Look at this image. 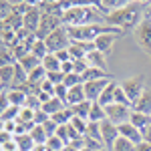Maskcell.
Instances as JSON below:
<instances>
[{
	"instance_id": "34",
	"label": "cell",
	"mask_w": 151,
	"mask_h": 151,
	"mask_svg": "<svg viewBox=\"0 0 151 151\" xmlns=\"http://www.w3.org/2000/svg\"><path fill=\"white\" fill-rule=\"evenodd\" d=\"M16 63V58L12 55V50L8 48H0V69H4V67H10Z\"/></svg>"
},
{
	"instance_id": "11",
	"label": "cell",
	"mask_w": 151,
	"mask_h": 151,
	"mask_svg": "<svg viewBox=\"0 0 151 151\" xmlns=\"http://www.w3.org/2000/svg\"><path fill=\"white\" fill-rule=\"evenodd\" d=\"M119 137H125V139L131 141L133 145H139L141 141H143V133H141L135 125H131V123L127 121V123L119 125Z\"/></svg>"
},
{
	"instance_id": "15",
	"label": "cell",
	"mask_w": 151,
	"mask_h": 151,
	"mask_svg": "<svg viewBox=\"0 0 151 151\" xmlns=\"http://www.w3.org/2000/svg\"><path fill=\"white\" fill-rule=\"evenodd\" d=\"M131 111H137V113H145V115H151V91H143L141 97L131 105Z\"/></svg>"
},
{
	"instance_id": "1",
	"label": "cell",
	"mask_w": 151,
	"mask_h": 151,
	"mask_svg": "<svg viewBox=\"0 0 151 151\" xmlns=\"http://www.w3.org/2000/svg\"><path fill=\"white\" fill-rule=\"evenodd\" d=\"M147 6H149L147 2H127L123 8L113 10L111 14H107V16H105V24L117 26V28H121L123 32L135 30L141 24V20H143Z\"/></svg>"
},
{
	"instance_id": "7",
	"label": "cell",
	"mask_w": 151,
	"mask_h": 151,
	"mask_svg": "<svg viewBox=\"0 0 151 151\" xmlns=\"http://www.w3.org/2000/svg\"><path fill=\"white\" fill-rule=\"evenodd\" d=\"M60 26H65V24H63V18L50 16V14H42L40 24H38V30H36V38L45 40L48 35H52V32H55L57 28H60Z\"/></svg>"
},
{
	"instance_id": "10",
	"label": "cell",
	"mask_w": 151,
	"mask_h": 151,
	"mask_svg": "<svg viewBox=\"0 0 151 151\" xmlns=\"http://www.w3.org/2000/svg\"><path fill=\"white\" fill-rule=\"evenodd\" d=\"M40 18H42V12L38 10L36 2H32L30 10L24 14V28H26L28 32H35V35H36V30H38V24H40Z\"/></svg>"
},
{
	"instance_id": "48",
	"label": "cell",
	"mask_w": 151,
	"mask_h": 151,
	"mask_svg": "<svg viewBox=\"0 0 151 151\" xmlns=\"http://www.w3.org/2000/svg\"><path fill=\"white\" fill-rule=\"evenodd\" d=\"M143 141H145V143H149L151 145V125L147 129H145V131H143Z\"/></svg>"
},
{
	"instance_id": "5",
	"label": "cell",
	"mask_w": 151,
	"mask_h": 151,
	"mask_svg": "<svg viewBox=\"0 0 151 151\" xmlns=\"http://www.w3.org/2000/svg\"><path fill=\"white\" fill-rule=\"evenodd\" d=\"M121 89L125 91V95L129 97V101L133 105L141 97V93L145 91V75H137L133 79H129V81L121 83Z\"/></svg>"
},
{
	"instance_id": "52",
	"label": "cell",
	"mask_w": 151,
	"mask_h": 151,
	"mask_svg": "<svg viewBox=\"0 0 151 151\" xmlns=\"http://www.w3.org/2000/svg\"><path fill=\"white\" fill-rule=\"evenodd\" d=\"M99 151H105V149H99Z\"/></svg>"
},
{
	"instance_id": "44",
	"label": "cell",
	"mask_w": 151,
	"mask_h": 151,
	"mask_svg": "<svg viewBox=\"0 0 151 151\" xmlns=\"http://www.w3.org/2000/svg\"><path fill=\"white\" fill-rule=\"evenodd\" d=\"M60 73L67 77V75H70V73H75V67H73V60H69V63H60Z\"/></svg>"
},
{
	"instance_id": "13",
	"label": "cell",
	"mask_w": 151,
	"mask_h": 151,
	"mask_svg": "<svg viewBox=\"0 0 151 151\" xmlns=\"http://www.w3.org/2000/svg\"><path fill=\"white\" fill-rule=\"evenodd\" d=\"M117 38H119V36H115V35H101L97 40H95V48L107 57V55L113 52V45H115Z\"/></svg>"
},
{
	"instance_id": "40",
	"label": "cell",
	"mask_w": 151,
	"mask_h": 151,
	"mask_svg": "<svg viewBox=\"0 0 151 151\" xmlns=\"http://www.w3.org/2000/svg\"><path fill=\"white\" fill-rule=\"evenodd\" d=\"M115 103L117 105H127V107H131V101H129V97L125 95V91L121 89V85H117V89H115Z\"/></svg>"
},
{
	"instance_id": "36",
	"label": "cell",
	"mask_w": 151,
	"mask_h": 151,
	"mask_svg": "<svg viewBox=\"0 0 151 151\" xmlns=\"http://www.w3.org/2000/svg\"><path fill=\"white\" fill-rule=\"evenodd\" d=\"M85 83V79H83V75H77V73H70V75H67L65 77V87L67 89H70V87H77V85H83Z\"/></svg>"
},
{
	"instance_id": "42",
	"label": "cell",
	"mask_w": 151,
	"mask_h": 151,
	"mask_svg": "<svg viewBox=\"0 0 151 151\" xmlns=\"http://www.w3.org/2000/svg\"><path fill=\"white\" fill-rule=\"evenodd\" d=\"M10 107V101H8V89L0 93V117L6 113V109Z\"/></svg>"
},
{
	"instance_id": "14",
	"label": "cell",
	"mask_w": 151,
	"mask_h": 151,
	"mask_svg": "<svg viewBox=\"0 0 151 151\" xmlns=\"http://www.w3.org/2000/svg\"><path fill=\"white\" fill-rule=\"evenodd\" d=\"M87 101V95H85V83L77 85V87H70L69 93H67V107H75V105Z\"/></svg>"
},
{
	"instance_id": "25",
	"label": "cell",
	"mask_w": 151,
	"mask_h": 151,
	"mask_svg": "<svg viewBox=\"0 0 151 151\" xmlns=\"http://www.w3.org/2000/svg\"><path fill=\"white\" fill-rule=\"evenodd\" d=\"M91 107H93V103H91V101H83V103L70 107V111H73V115H75V117H81V119H85V121H89Z\"/></svg>"
},
{
	"instance_id": "8",
	"label": "cell",
	"mask_w": 151,
	"mask_h": 151,
	"mask_svg": "<svg viewBox=\"0 0 151 151\" xmlns=\"http://www.w3.org/2000/svg\"><path fill=\"white\" fill-rule=\"evenodd\" d=\"M111 81H113V79H101V81H89V83H85V95H87V101L97 103V101H99V97H101V93L107 89V85H109Z\"/></svg>"
},
{
	"instance_id": "22",
	"label": "cell",
	"mask_w": 151,
	"mask_h": 151,
	"mask_svg": "<svg viewBox=\"0 0 151 151\" xmlns=\"http://www.w3.org/2000/svg\"><path fill=\"white\" fill-rule=\"evenodd\" d=\"M111 77H113L111 73H105V70H101V69H93V67H89V69L85 70V75H83L85 83H89V81H101V79H111Z\"/></svg>"
},
{
	"instance_id": "35",
	"label": "cell",
	"mask_w": 151,
	"mask_h": 151,
	"mask_svg": "<svg viewBox=\"0 0 151 151\" xmlns=\"http://www.w3.org/2000/svg\"><path fill=\"white\" fill-rule=\"evenodd\" d=\"M111 151H135V145H133L131 141H127L125 137H119V139L113 143Z\"/></svg>"
},
{
	"instance_id": "20",
	"label": "cell",
	"mask_w": 151,
	"mask_h": 151,
	"mask_svg": "<svg viewBox=\"0 0 151 151\" xmlns=\"http://www.w3.org/2000/svg\"><path fill=\"white\" fill-rule=\"evenodd\" d=\"M26 97L28 95L20 91V89H8V101L12 107H24L26 105Z\"/></svg>"
},
{
	"instance_id": "12",
	"label": "cell",
	"mask_w": 151,
	"mask_h": 151,
	"mask_svg": "<svg viewBox=\"0 0 151 151\" xmlns=\"http://www.w3.org/2000/svg\"><path fill=\"white\" fill-rule=\"evenodd\" d=\"M38 10L42 14H50V16H58L63 18L65 16V8H63V2H57V0H47V2H36Z\"/></svg>"
},
{
	"instance_id": "4",
	"label": "cell",
	"mask_w": 151,
	"mask_h": 151,
	"mask_svg": "<svg viewBox=\"0 0 151 151\" xmlns=\"http://www.w3.org/2000/svg\"><path fill=\"white\" fill-rule=\"evenodd\" d=\"M133 32H135V38H137L139 48H143V50L151 57V10L145 12L141 24L133 30Z\"/></svg>"
},
{
	"instance_id": "28",
	"label": "cell",
	"mask_w": 151,
	"mask_h": 151,
	"mask_svg": "<svg viewBox=\"0 0 151 151\" xmlns=\"http://www.w3.org/2000/svg\"><path fill=\"white\" fill-rule=\"evenodd\" d=\"M24 85H28V73L16 63L14 65V83H12V87H24Z\"/></svg>"
},
{
	"instance_id": "30",
	"label": "cell",
	"mask_w": 151,
	"mask_h": 151,
	"mask_svg": "<svg viewBox=\"0 0 151 151\" xmlns=\"http://www.w3.org/2000/svg\"><path fill=\"white\" fill-rule=\"evenodd\" d=\"M73 111H70V107H65V109H63V111H58L57 115H52L50 117V119H52V121H55V123H57V125H69L70 123V119H73Z\"/></svg>"
},
{
	"instance_id": "27",
	"label": "cell",
	"mask_w": 151,
	"mask_h": 151,
	"mask_svg": "<svg viewBox=\"0 0 151 151\" xmlns=\"http://www.w3.org/2000/svg\"><path fill=\"white\" fill-rule=\"evenodd\" d=\"M14 65H16V63H14ZM14 65L0 69V85H4L6 89H10L12 83H14Z\"/></svg>"
},
{
	"instance_id": "39",
	"label": "cell",
	"mask_w": 151,
	"mask_h": 151,
	"mask_svg": "<svg viewBox=\"0 0 151 151\" xmlns=\"http://www.w3.org/2000/svg\"><path fill=\"white\" fill-rule=\"evenodd\" d=\"M12 4L14 2H8V0H0V20L4 22L8 16L12 14Z\"/></svg>"
},
{
	"instance_id": "49",
	"label": "cell",
	"mask_w": 151,
	"mask_h": 151,
	"mask_svg": "<svg viewBox=\"0 0 151 151\" xmlns=\"http://www.w3.org/2000/svg\"><path fill=\"white\" fill-rule=\"evenodd\" d=\"M4 129H6V123H4V121H2V119H0V133H2V131H4Z\"/></svg>"
},
{
	"instance_id": "46",
	"label": "cell",
	"mask_w": 151,
	"mask_h": 151,
	"mask_svg": "<svg viewBox=\"0 0 151 151\" xmlns=\"http://www.w3.org/2000/svg\"><path fill=\"white\" fill-rule=\"evenodd\" d=\"M57 58L60 60V63H69V60H73V57H70L69 48L67 50H60V52H57Z\"/></svg>"
},
{
	"instance_id": "50",
	"label": "cell",
	"mask_w": 151,
	"mask_h": 151,
	"mask_svg": "<svg viewBox=\"0 0 151 151\" xmlns=\"http://www.w3.org/2000/svg\"><path fill=\"white\" fill-rule=\"evenodd\" d=\"M2 91H6V87H4V85H0V93H2Z\"/></svg>"
},
{
	"instance_id": "16",
	"label": "cell",
	"mask_w": 151,
	"mask_h": 151,
	"mask_svg": "<svg viewBox=\"0 0 151 151\" xmlns=\"http://www.w3.org/2000/svg\"><path fill=\"white\" fill-rule=\"evenodd\" d=\"M87 63H89V67H93V69H101V70H105V73H107V67H109L107 57H105L103 52H99V50L89 52V55H87Z\"/></svg>"
},
{
	"instance_id": "45",
	"label": "cell",
	"mask_w": 151,
	"mask_h": 151,
	"mask_svg": "<svg viewBox=\"0 0 151 151\" xmlns=\"http://www.w3.org/2000/svg\"><path fill=\"white\" fill-rule=\"evenodd\" d=\"M12 139H14V135H12V133H8V131L4 129V131L0 133V147H4V145H6L8 141H12Z\"/></svg>"
},
{
	"instance_id": "23",
	"label": "cell",
	"mask_w": 151,
	"mask_h": 151,
	"mask_svg": "<svg viewBox=\"0 0 151 151\" xmlns=\"http://www.w3.org/2000/svg\"><path fill=\"white\" fill-rule=\"evenodd\" d=\"M14 141H16L18 151H35V147H36L35 141H32V137H30L28 133H24V135H16Z\"/></svg>"
},
{
	"instance_id": "24",
	"label": "cell",
	"mask_w": 151,
	"mask_h": 151,
	"mask_svg": "<svg viewBox=\"0 0 151 151\" xmlns=\"http://www.w3.org/2000/svg\"><path fill=\"white\" fill-rule=\"evenodd\" d=\"M28 135L32 137L35 145H47V141H48V135H47V131H45L42 125H35V127L30 129V133H28Z\"/></svg>"
},
{
	"instance_id": "32",
	"label": "cell",
	"mask_w": 151,
	"mask_h": 151,
	"mask_svg": "<svg viewBox=\"0 0 151 151\" xmlns=\"http://www.w3.org/2000/svg\"><path fill=\"white\" fill-rule=\"evenodd\" d=\"M30 52H32L36 58H40V60H42V58L48 55V48H47V45H45V40L36 38L35 42H32V47H30Z\"/></svg>"
},
{
	"instance_id": "2",
	"label": "cell",
	"mask_w": 151,
	"mask_h": 151,
	"mask_svg": "<svg viewBox=\"0 0 151 151\" xmlns=\"http://www.w3.org/2000/svg\"><path fill=\"white\" fill-rule=\"evenodd\" d=\"M105 16L95 8V4H73V8L65 12L63 24L65 26H87V24H99Z\"/></svg>"
},
{
	"instance_id": "19",
	"label": "cell",
	"mask_w": 151,
	"mask_h": 151,
	"mask_svg": "<svg viewBox=\"0 0 151 151\" xmlns=\"http://www.w3.org/2000/svg\"><path fill=\"white\" fill-rule=\"evenodd\" d=\"M16 63H18V65H20L28 75H30L32 70H36L38 67H42V60H40V58H36L32 52H30V55H26V57H22L20 60H16Z\"/></svg>"
},
{
	"instance_id": "17",
	"label": "cell",
	"mask_w": 151,
	"mask_h": 151,
	"mask_svg": "<svg viewBox=\"0 0 151 151\" xmlns=\"http://www.w3.org/2000/svg\"><path fill=\"white\" fill-rule=\"evenodd\" d=\"M129 123L135 125L141 133L151 125V115H145V113H137V111H131V117H129Z\"/></svg>"
},
{
	"instance_id": "6",
	"label": "cell",
	"mask_w": 151,
	"mask_h": 151,
	"mask_svg": "<svg viewBox=\"0 0 151 151\" xmlns=\"http://www.w3.org/2000/svg\"><path fill=\"white\" fill-rule=\"evenodd\" d=\"M105 113H107V121H111L113 125H123V123H127L129 117H131V107L127 105H109V107H105Z\"/></svg>"
},
{
	"instance_id": "47",
	"label": "cell",
	"mask_w": 151,
	"mask_h": 151,
	"mask_svg": "<svg viewBox=\"0 0 151 151\" xmlns=\"http://www.w3.org/2000/svg\"><path fill=\"white\" fill-rule=\"evenodd\" d=\"M135 151H151V145L145 143V141H141L139 145H135Z\"/></svg>"
},
{
	"instance_id": "41",
	"label": "cell",
	"mask_w": 151,
	"mask_h": 151,
	"mask_svg": "<svg viewBox=\"0 0 151 151\" xmlns=\"http://www.w3.org/2000/svg\"><path fill=\"white\" fill-rule=\"evenodd\" d=\"M47 81L52 83V85L57 87V85H63V83H65V75H63L60 70H57V73H47Z\"/></svg>"
},
{
	"instance_id": "21",
	"label": "cell",
	"mask_w": 151,
	"mask_h": 151,
	"mask_svg": "<svg viewBox=\"0 0 151 151\" xmlns=\"http://www.w3.org/2000/svg\"><path fill=\"white\" fill-rule=\"evenodd\" d=\"M65 107H67V105L63 103L60 99H57V97H52L50 101H47V103L42 105V111H45V113H47L48 117H52V115H57L58 111H63Z\"/></svg>"
},
{
	"instance_id": "51",
	"label": "cell",
	"mask_w": 151,
	"mask_h": 151,
	"mask_svg": "<svg viewBox=\"0 0 151 151\" xmlns=\"http://www.w3.org/2000/svg\"><path fill=\"white\" fill-rule=\"evenodd\" d=\"M0 151H4V149H2V147H0Z\"/></svg>"
},
{
	"instance_id": "29",
	"label": "cell",
	"mask_w": 151,
	"mask_h": 151,
	"mask_svg": "<svg viewBox=\"0 0 151 151\" xmlns=\"http://www.w3.org/2000/svg\"><path fill=\"white\" fill-rule=\"evenodd\" d=\"M105 119H107L105 107H101L99 103H93V107H91V113H89V121H91V123H103Z\"/></svg>"
},
{
	"instance_id": "18",
	"label": "cell",
	"mask_w": 151,
	"mask_h": 151,
	"mask_svg": "<svg viewBox=\"0 0 151 151\" xmlns=\"http://www.w3.org/2000/svg\"><path fill=\"white\" fill-rule=\"evenodd\" d=\"M115 89H117V83L111 81L109 85H107V89L101 93V97H99L97 103L101 105V107H109V105H113V103H115Z\"/></svg>"
},
{
	"instance_id": "31",
	"label": "cell",
	"mask_w": 151,
	"mask_h": 151,
	"mask_svg": "<svg viewBox=\"0 0 151 151\" xmlns=\"http://www.w3.org/2000/svg\"><path fill=\"white\" fill-rule=\"evenodd\" d=\"M85 137H87V139H93V141H97V143L103 145V141H101V123H91V121H89V127H87V135H85Z\"/></svg>"
},
{
	"instance_id": "26",
	"label": "cell",
	"mask_w": 151,
	"mask_h": 151,
	"mask_svg": "<svg viewBox=\"0 0 151 151\" xmlns=\"http://www.w3.org/2000/svg\"><path fill=\"white\" fill-rule=\"evenodd\" d=\"M42 69L47 70V73H57V70H60V60L57 58V55L48 52L47 57L42 58Z\"/></svg>"
},
{
	"instance_id": "33",
	"label": "cell",
	"mask_w": 151,
	"mask_h": 151,
	"mask_svg": "<svg viewBox=\"0 0 151 151\" xmlns=\"http://www.w3.org/2000/svg\"><path fill=\"white\" fill-rule=\"evenodd\" d=\"M69 125L75 129V131H77V133H79L81 137H85V135H87V127H89V121H85V119H81V117H73Z\"/></svg>"
},
{
	"instance_id": "9",
	"label": "cell",
	"mask_w": 151,
	"mask_h": 151,
	"mask_svg": "<svg viewBox=\"0 0 151 151\" xmlns=\"http://www.w3.org/2000/svg\"><path fill=\"white\" fill-rule=\"evenodd\" d=\"M117 139H119V127L105 119L101 123V141H103V145L105 147H113V143Z\"/></svg>"
},
{
	"instance_id": "43",
	"label": "cell",
	"mask_w": 151,
	"mask_h": 151,
	"mask_svg": "<svg viewBox=\"0 0 151 151\" xmlns=\"http://www.w3.org/2000/svg\"><path fill=\"white\" fill-rule=\"evenodd\" d=\"M67 93H69V89H67L65 85H57V87H55V97L60 99L65 105H67Z\"/></svg>"
},
{
	"instance_id": "38",
	"label": "cell",
	"mask_w": 151,
	"mask_h": 151,
	"mask_svg": "<svg viewBox=\"0 0 151 151\" xmlns=\"http://www.w3.org/2000/svg\"><path fill=\"white\" fill-rule=\"evenodd\" d=\"M47 147H48V151H63L65 147H67V143H65V141H60L57 135H52V137H48Z\"/></svg>"
},
{
	"instance_id": "37",
	"label": "cell",
	"mask_w": 151,
	"mask_h": 151,
	"mask_svg": "<svg viewBox=\"0 0 151 151\" xmlns=\"http://www.w3.org/2000/svg\"><path fill=\"white\" fill-rule=\"evenodd\" d=\"M20 109H22V107H8V109H6V113H4V115L0 117V119H2V121H4V123H10V121H16V119H18V115H20Z\"/></svg>"
},
{
	"instance_id": "3",
	"label": "cell",
	"mask_w": 151,
	"mask_h": 151,
	"mask_svg": "<svg viewBox=\"0 0 151 151\" xmlns=\"http://www.w3.org/2000/svg\"><path fill=\"white\" fill-rule=\"evenodd\" d=\"M45 45H47L48 52H52V55H57L60 50H67V48L70 47V36H69L67 26H60L52 35H48L47 38H45Z\"/></svg>"
}]
</instances>
